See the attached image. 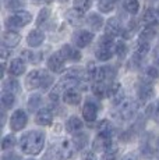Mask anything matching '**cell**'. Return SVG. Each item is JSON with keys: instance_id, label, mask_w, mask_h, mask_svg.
<instances>
[{"instance_id": "6da1fadb", "label": "cell", "mask_w": 159, "mask_h": 160, "mask_svg": "<svg viewBox=\"0 0 159 160\" xmlns=\"http://www.w3.org/2000/svg\"><path fill=\"white\" fill-rule=\"evenodd\" d=\"M45 146V132L39 130H31L20 138L21 152L29 156H36Z\"/></svg>"}, {"instance_id": "7a4b0ae2", "label": "cell", "mask_w": 159, "mask_h": 160, "mask_svg": "<svg viewBox=\"0 0 159 160\" xmlns=\"http://www.w3.org/2000/svg\"><path fill=\"white\" fill-rule=\"evenodd\" d=\"M137 110H138V103L133 99H124L123 102L117 106L116 110V116L119 117V120L121 121H130L133 120V117L136 116Z\"/></svg>"}, {"instance_id": "3957f363", "label": "cell", "mask_w": 159, "mask_h": 160, "mask_svg": "<svg viewBox=\"0 0 159 160\" xmlns=\"http://www.w3.org/2000/svg\"><path fill=\"white\" fill-rule=\"evenodd\" d=\"M32 21V15L28 13V11L25 10H21V11H17V13H14L13 15H10V17L7 18V21H6V25H7L8 29H18L21 28V27H25L28 25L29 22Z\"/></svg>"}, {"instance_id": "277c9868", "label": "cell", "mask_w": 159, "mask_h": 160, "mask_svg": "<svg viewBox=\"0 0 159 160\" xmlns=\"http://www.w3.org/2000/svg\"><path fill=\"white\" fill-rule=\"evenodd\" d=\"M113 45H115V42H113V36H109V35L102 36L100 41H99V46H98V49L95 52V56H96L98 60L108 61L109 58H112V56H113V52H112Z\"/></svg>"}, {"instance_id": "5b68a950", "label": "cell", "mask_w": 159, "mask_h": 160, "mask_svg": "<svg viewBox=\"0 0 159 160\" xmlns=\"http://www.w3.org/2000/svg\"><path fill=\"white\" fill-rule=\"evenodd\" d=\"M27 122H28V116L23 109H18L11 114L10 117V128L11 131H21L25 128Z\"/></svg>"}, {"instance_id": "8992f818", "label": "cell", "mask_w": 159, "mask_h": 160, "mask_svg": "<svg viewBox=\"0 0 159 160\" xmlns=\"http://www.w3.org/2000/svg\"><path fill=\"white\" fill-rule=\"evenodd\" d=\"M92 41H94V32H90V31H78V32H75L73 35V42L80 49L87 48Z\"/></svg>"}, {"instance_id": "52a82bcc", "label": "cell", "mask_w": 159, "mask_h": 160, "mask_svg": "<svg viewBox=\"0 0 159 160\" xmlns=\"http://www.w3.org/2000/svg\"><path fill=\"white\" fill-rule=\"evenodd\" d=\"M82 117L87 122H94L98 117V104L94 100L88 99L82 107Z\"/></svg>"}, {"instance_id": "ba28073f", "label": "cell", "mask_w": 159, "mask_h": 160, "mask_svg": "<svg viewBox=\"0 0 159 160\" xmlns=\"http://www.w3.org/2000/svg\"><path fill=\"white\" fill-rule=\"evenodd\" d=\"M116 75V70L110 66H103V67H98L96 74H95V79L96 82H105L106 81H112Z\"/></svg>"}, {"instance_id": "9c48e42d", "label": "cell", "mask_w": 159, "mask_h": 160, "mask_svg": "<svg viewBox=\"0 0 159 160\" xmlns=\"http://www.w3.org/2000/svg\"><path fill=\"white\" fill-rule=\"evenodd\" d=\"M35 121L38 125H42V127H46V125H50L52 121H53V113H52L50 109L48 107H42L36 112L35 116Z\"/></svg>"}, {"instance_id": "30bf717a", "label": "cell", "mask_w": 159, "mask_h": 160, "mask_svg": "<svg viewBox=\"0 0 159 160\" xmlns=\"http://www.w3.org/2000/svg\"><path fill=\"white\" fill-rule=\"evenodd\" d=\"M108 98H110L112 102L119 106L121 102L124 100V92H123V88L119 82H115V84L109 85V93H108Z\"/></svg>"}, {"instance_id": "8fae6325", "label": "cell", "mask_w": 159, "mask_h": 160, "mask_svg": "<svg viewBox=\"0 0 159 160\" xmlns=\"http://www.w3.org/2000/svg\"><path fill=\"white\" fill-rule=\"evenodd\" d=\"M57 150H59V155L62 159H71L73 156L75 155V146L71 141L69 139H63L60 142V145L57 146Z\"/></svg>"}, {"instance_id": "7c38bea8", "label": "cell", "mask_w": 159, "mask_h": 160, "mask_svg": "<svg viewBox=\"0 0 159 160\" xmlns=\"http://www.w3.org/2000/svg\"><path fill=\"white\" fill-rule=\"evenodd\" d=\"M48 68L53 72H62L64 68V58L60 53H54L48 58Z\"/></svg>"}, {"instance_id": "4fadbf2b", "label": "cell", "mask_w": 159, "mask_h": 160, "mask_svg": "<svg viewBox=\"0 0 159 160\" xmlns=\"http://www.w3.org/2000/svg\"><path fill=\"white\" fill-rule=\"evenodd\" d=\"M59 53L62 54V57L64 58V60L78 61L80 58H81V53H80L77 49H74L73 46H70V45H63L62 49L59 50Z\"/></svg>"}, {"instance_id": "5bb4252c", "label": "cell", "mask_w": 159, "mask_h": 160, "mask_svg": "<svg viewBox=\"0 0 159 160\" xmlns=\"http://www.w3.org/2000/svg\"><path fill=\"white\" fill-rule=\"evenodd\" d=\"M82 128H84V122H82L81 118H78V117H75V116L70 117L66 122L67 132H70V134H73V135L80 134V132L82 131Z\"/></svg>"}, {"instance_id": "9a60e30c", "label": "cell", "mask_w": 159, "mask_h": 160, "mask_svg": "<svg viewBox=\"0 0 159 160\" xmlns=\"http://www.w3.org/2000/svg\"><path fill=\"white\" fill-rule=\"evenodd\" d=\"M45 41V33L39 29H33L28 33L27 36V43L31 48H39L42 45V42Z\"/></svg>"}, {"instance_id": "2e32d148", "label": "cell", "mask_w": 159, "mask_h": 160, "mask_svg": "<svg viewBox=\"0 0 159 160\" xmlns=\"http://www.w3.org/2000/svg\"><path fill=\"white\" fill-rule=\"evenodd\" d=\"M105 31H106V35L109 36H116V35H121V24L117 18H109L106 21V25H105Z\"/></svg>"}, {"instance_id": "e0dca14e", "label": "cell", "mask_w": 159, "mask_h": 160, "mask_svg": "<svg viewBox=\"0 0 159 160\" xmlns=\"http://www.w3.org/2000/svg\"><path fill=\"white\" fill-rule=\"evenodd\" d=\"M25 87H27V89H29V91L41 88V74H39V70H33V71H31L27 75Z\"/></svg>"}, {"instance_id": "ac0fdd59", "label": "cell", "mask_w": 159, "mask_h": 160, "mask_svg": "<svg viewBox=\"0 0 159 160\" xmlns=\"http://www.w3.org/2000/svg\"><path fill=\"white\" fill-rule=\"evenodd\" d=\"M21 41V36L14 31H7L3 33V46L6 48H16Z\"/></svg>"}, {"instance_id": "d6986e66", "label": "cell", "mask_w": 159, "mask_h": 160, "mask_svg": "<svg viewBox=\"0 0 159 160\" xmlns=\"http://www.w3.org/2000/svg\"><path fill=\"white\" fill-rule=\"evenodd\" d=\"M154 93H155L154 88H152V85L148 84V82H142V84L138 87V89H137V95H138V98L142 100V102L149 100L152 96H154Z\"/></svg>"}, {"instance_id": "ffe728a7", "label": "cell", "mask_w": 159, "mask_h": 160, "mask_svg": "<svg viewBox=\"0 0 159 160\" xmlns=\"http://www.w3.org/2000/svg\"><path fill=\"white\" fill-rule=\"evenodd\" d=\"M63 100L66 104H70V106H75L81 102V95L77 89H69V91L63 92Z\"/></svg>"}, {"instance_id": "44dd1931", "label": "cell", "mask_w": 159, "mask_h": 160, "mask_svg": "<svg viewBox=\"0 0 159 160\" xmlns=\"http://www.w3.org/2000/svg\"><path fill=\"white\" fill-rule=\"evenodd\" d=\"M8 72L13 77L23 75L25 72V64H24L23 58H14V60H11L10 67H8Z\"/></svg>"}, {"instance_id": "7402d4cb", "label": "cell", "mask_w": 159, "mask_h": 160, "mask_svg": "<svg viewBox=\"0 0 159 160\" xmlns=\"http://www.w3.org/2000/svg\"><path fill=\"white\" fill-rule=\"evenodd\" d=\"M142 21L146 27H155L159 24V14L158 11L152 10V8H148L145 10V13L142 14Z\"/></svg>"}, {"instance_id": "603a6c76", "label": "cell", "mask_w": 159, "mask_h": 160, "mask_svg": "<svg viewBox=\"0 0 159 160\" xmlns=\"http://www.w3.org/2000/svg\"><path fill=\"white\" fill-rule=\"evenodd\" d=\"M115 143H113L112 138H105V137H100L98 135L94 141V149L95 150H102V152H106L109 148H112Z\"/></svg>"}, {"instance_id": "cb8c5ba5", "label": "cell", "mask_w": 159, "mask_h": 160, "mask_svg": "<svg viewBox=\"0 0 159 160\" xmlns=\"http://www.w3.org/2000/svg\"><path fill=\"white\" fill-rule=\"evenodd\" d=\"M66 78H71V79H75V81H81V79L87 78V72H85V70L81 68V67H71V68H69L66 71Z\"/></svg>"}, {"instance_id": "d4e9b609", "label": "cell", "mask_w": 159, "mask_h": 160, "mask_svg": "<svg viewBox=\"0 0 159 160\" xmlns=\"http://www.w3.org/2000/svg\"><path fill=\"white\" fill-rule=\"evenodd\" d=\"M87 24L90 25V28L92 29V31H98V29L102 28V25H103V18L100 17L99 14H96V13H91V14L87 17Z\"/></svg>"}, {"instance_id": "484cf974", "label": "cell", "mask_w": 159, "mask_h": 160, "mask_svg": "<svg viewBox=\"0 0 159 160\" xmlns=\"http://www.w3.org/2000/svg\"><path fill=\"white\" fill-rule=\"evenodd\" d=\"M98 131H99L100 137H105V138H112L113 135V125L109 120H102L98 125Z\"/></svg>"}, {"instance_id": "4316f807", "label": "cell", "mask_w": 159, "mask_h": 160, "mask_svg": "<svg viewBox=\"0 0 159 160\" xmlns=\"http://www.w3.org/2000/svg\"><path fill=\"white\" fill-rule=\"evenodd\" d=\"M14 103H16V96H14V93L3 91V93H2V106H3V110L11 109V107L14 106Z\"/></svg>"}, {"instance_id": "83f0119b", "label": "cell", "mask_w": 159, "mask_h": 160, "mask_svg": "<svg viewBox=\"0 0 159 160\" xmlns=\"http://www.w3.org/2000/svg\"><path fill=\"white\" fill-rule=\"evenodd\" d=\"M73 143H74V146H75L77 150H82L85 146L88 145V135L84 134V132L75 134L74 138H73Z\"/></svg>"}, {"instance_id": "f1b7e54d", "label": "cell", "mask_w": 159, "mask_h": 160, "mask_svg": "<svg viewBox=\"0 0 159 160\" xmlns=\"http://www.w3.org/2000/svg\"><path fill=\"white\" fill-rule=\"evenodd\" d=\"M21 58L25 61H29V63H39L42 60V54L32 50H23L21 52Z\"/></svg>"}, {"instance_id": "f546056e", "label": "cell", "mask_w": 159, "mask_h": 160, "mask_svg": "<svg viewBox=\"0 0 159 160\" xmlns=\"http://www.w3.org/2000/svg\"><path fill=\"white\" fill-rule=\"evenodd\" d=\"M92 92L96 98H105L109 93V85L105 82H96L92 87Z\"/></svg>"}, {"instance_id": "4dcf8cb0", "label": "cell", "mask_w": 159, "mask_h": 160, "mask_svg": "<svg viewBox=\"0 0 159 160\" xmlns=\"http://www.w3.org/2000/svg\"><path fill=\"white\" fill-rule=\"evenodd\" d=\"M116 7V0H100L98 8H99L100 13H112Z\"/></svg>"}, {"instance_id": "1f68e13d", "label": "cell", "mask_w": 159, "mask_h": 160, "mask_svg": "<svg viewBox=\"0 0 159 160\" xmlns=\"http://www.w3.org/2000/svg\"><path fill=\"white\" fill-rule=\"evenodd\" d=\"M158 77H159V70L155 66L146 67L145 71H144V79H145L148 84L151 81H154V79H158Z\"/></svg>"}, {"instance_id": "d6a6232c", "label": "cell", "mask_w": 159, "mask_h": 160, "mask_svg": "<svg viewBox=\"0 0 159 160\" xmlns=\"http://www.w3.org/2000/svg\"><path fill=\"white\" fill-rule=\"evenodd\" d=\"M42 104V96L38 93L32 95V96H29L28 99V110L29 112H36V110L39 109V106Z\"/></svg>"}, {"instance_id": "836d02e7", "label": "cell", "mask_w": 159, "mask_h": 160, "mask_svg": "<svg viewBox=\"0 0 159 160\" xmlns=\"http://www.w3.org/2000/svg\"><path fill=\"white\" fill-rule=\"evenodd\" d=\"M3 91L11 92V93H16V92L20 91V84H18L16 79H13V78L10 77L7 81L3 82Z\"/></svg>"}, {"instance_id": "e575fe53", "label": "cell", "mask_w": 159, "mask_h": 160, "mask_svg": "<svg viewBox=\"0 0 159 160\" xmlns=\"http://www.w3.org/2000/svg\"><path fill=\"white\" fill-rule=\"evenodd\" d=\"M39 74H41V88L48 89L49 87H52V84H53V77L48 71H45V70H39Z\"/></svg>"}, {"instance_id": "d590c367", "label": "cell", "mask_w": 159, "mask_h": 160, "mask_svg": "<svg viewBox=\"0 0 159 160\" xmlns=\"http://www.w3.org/2000/svg\"><path fill=\"white\" fill-rule=\"evenodd\" d=\"M124 10L130 14H137L140 10V2L138 0H124L123 4Z\"/></svg>"}, {"instance_id": "8d00e7d4", "label": "cell", "mask_w": 159, "mask_h": 160, "mask_svg": "<svg viewBox=\"0 0 159 160\" xmlns=\"http://www.w3.org/2000/svg\"><path fill=\"white\" fill-rule=\"evenodd\" d=\"M155 36V28L154 27H146L140 33V42H149Z\"/></svg>"}, {"instance_id": "74e56055", "label": "cell", "mask_w": 159, "mask_h": 160, "mask_svg": "<svg viewBox=\"0 0 159 160\" xmlns=\"http://www.w3.org/2000/svg\"><path fill=\"white\" fill-rule=\"evenodd\" d=\"M67 17H69V21L70 24H73V25H80V24L82 22V13H80L77 11L75 8H73V10L69 11V14H67Z\"/></svg>"}, {"instance_id": "f35d334b", "label": "cell", "mask_w": 159, "mask_h": 160, "mask_svg": "<svg viewBox=\"0 0 159 160\" xmlns=\"http://www.w3.org/2000/svg\"><path fill=\"white\" fill-rule=\"evenodd\" d=\"M74 8L80 13H85L88 8L91 7V0H74L73 2Z\"/></svg>"}, {"instance_id": "ab89813d", "label": "cell", "mask_w": 159, "mask_h": 160, "mask_svg": "<svg viewBox=\"0 0 159 160\" xmlns=\"http://www.w3.org/2000/svg\"><path fill=\"white\" fill-rule=\"evenodd\" d=\"M4 4L8 10L16 11V13L17 11H21L20 8L24 7V3L21 2V0H4Z\"/></svg>"}, {"instance_id": "60d3db41", "label": "cell", "mask_w": 159, "mask_h": 160, "mask_svg": "<svg viewBox=\"0 0 159 160\" xmlns=\"http://www.w3.org/2000/svg\"><path fill=\"white\" fill-rule=\"evenodd\" d=\"M16 142H17V139H16L14 135H6V137L3 138V141H2V149L3 150L11 149V148H14Z\"/></svg>"}, {"instance_id": "b9f144b4", "label": "cell", "mask_w": 159, "mask_h": 160, "mask_svg": "<svg viewBox=\"0 0 159 160\" xmlns=\"http://www.w3.org/2000/svg\"><path fill=\"white\" fill-rule=\"evenodd\" d=\"M116 159H117V146L116 145H113L106 152H103L102 160H116Z\"/></svg>"}, {"instance_id": "7bdbcfd3", "label": "cell", "mask_w": 159, "mask_h": 160, "mask_svg": "<svg viewBox=\"0 0 159 160\" xmlns=\"http://www.w3.org/2000/svg\"><path fill=\"white\" fill-rule=\"evenodd\" d=\"M49 17H50V10H49V8H42L38 14V18H36V24L42 25V24L46 22L49 20Z\"/></svg>"}, {"instance_id": "ee69618b", "label": "cell", "mask_w": 159, "mask_h": 160, "mask_svg": "<svg viewBox=\"0 0 159 160\" xmlns=\"http://www.w3.org/2000/svg\"><path fill=\"white\" fill-rule=\"evenodd\" d=\"M96 70H98V67L95 66V63H92V61H90V63L87 64V68H85V72H87V78H88V79H92V78H95Z\"/></svg>"}, {"instance_id": "f6af8a7d", "label": "cell", "mask_w": 159, "mask_h": 160, "mask_svg": "<svg viewBox=\"0 0 159 160\" xmlns=\"http://www.w3.org/2000/svg\"><path fill=\"white\" fill-rule=\"evenodd\" d=\"M116 54H117L119 57H124L126 56V53H127V46H126V43H124L123 41L121 42H117V43H116Z\"/></svg>"}, {"instance_id": "bcb514c9", "label": "cell", "mask_w": 159, "mask_h": 160, "mask_svg": "<svg viewBox=\"0 0 159 160\" xmlns=\"http://www.w3.org/2000/svg\"><path fill=\"white\" fill-rule=\"evenodd\" d=\"M149 52V43L148 42H140L138 43V48H137V54H140V56H145L146 53Z\"/></svg>"}, {"instance_id": "7dc6e473", "label": "cell", "mask_w": 159, "mask_h": 160, "mask_svg": "<svg viewBox=\"0 0 159 160\" xmlns=\"http://www.w3.org/2000/svg\"><path fill=\"white\" fill-rule=\"evenodd\" d=\"M0 54H2V63H3V68L6 67V60H7L8 57V50L6 46H2V49H0Z\"/></svg>"}, {"instance_id": "c3c4849f", "label": "cell", "mask_w": 159, "mask_h": 160, "mask_svg": "<svg viewBox=\"0 0 159 160\" xmlns=\"http://www.w3.org/2000/svg\"><path fill=\"white\" fill-rule=\"evenodd\" d=\"M82 160H98V159H96V156L94 152H87V153H84V156H82Z\"/></svg>"}, {"instance_id": "681fc988", "label": "cell", "mask_w": 159, "mask_h": 160, "mask_svg": "<svg viewBox=\"0 0 159 160\" xmlns=\"http://www.w3.org/2000/svg\"><path fill=\"white\" fill-rule=\"evenodd\" d=\"M3 160H21V158L16 153H10V155H4L3 156Z\"/></svg>"}, {"instance_id": "f907efd6", "label": "cell", "mask_w": 159, "mask_h": 160, "mask_svg": "<svg viewBox=\"0 0 159 160\" xmlns=\"http://www.w3.org/2000/svg\"><path fill=\"white\" fill-rule=\"evenodd\" d=\"M152 58H154V61L159 66V46L154 49V53H152Z\"/></svg>"}, {"instance_id": "816d5d0a", "label": "cell", "mask_w": 159, "mask_h": 160, "mask_svg": "<svg viewBox=\"0 0 159 160\" xmlns=\"http://www.w3.org/2000/svg\"><path fill=\"white\" fill-rule=\"evenodd\" d=\"M121 160H140V159H138V156H137L136 153H127V155L124 156Z\"/></svg>"}, {"instance_id": "f5cc1de1", "label": "cell", "mask_w": 159, "mask_h": 160, "mask_svg": "<svg viewBox=\"0 0 159 160\" xmlns=\"http://www.w3.org/2000/svg\"><path fill=\"white\" fill-rule=\"evenodd\" d=\"M154 148H155V152L159 153V138H156V141H155V145H154Z\"/></svg>"}, {"instance_id": "db71d44e", "label": "cell", "mask_w": 159, "mask_h": 160, "mask_svg": "<svg viewBox=\"0 0 159 160\" xmlns=\"http://www.w3.org/2000/svg\"><path fill=\"white\" fill-rule=\"evenodd\" d=\"M39 2H42V3H50V2H53V0H39Z\"/></svg>"}, {"instance_id": "11a10c76", "label": "cell", "mask_w": 159, "mask_h": 160, "mask_svg": "<svg viewBox=\"0 0 159 160\" xmlns=\"http://www.w3.org/2000/svg\"><path fill=\"white\" fill-rule=\"evenodd\" d=\"M156 11H158V14H159V7H158V8H156Z\"/></svg>"}, {"instance_id": "9f6ffc18", "label": "cell", "mask_w": 159, "mask_h": 160, "mask_svg": "<svg viewBox=\"0 0 159 160\" xmlns=\"http://www.w3.org/2000/svg\"><path fill=\"white\" fill-rule=\"evenodd\" d=\"M27 160H35V159H27Z\"/></svg>"}]
</instances>
